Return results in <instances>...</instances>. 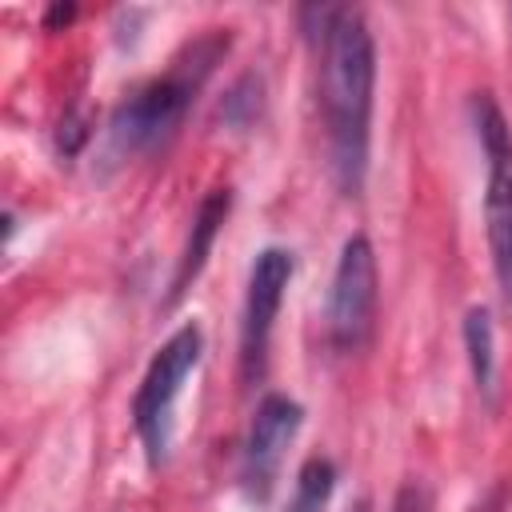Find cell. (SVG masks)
<instances>
[{"label": "cell", "instance_id": "1", "mask_svg": "<svg viewBox=\"0 0 512 512\" xmlns=\"http://www.w3.org/2000/svg\"><path fill=\"white\" fill-rule=\"evenodd\" d=\"M376 88V44L360 12L336 8L320 36V108L328 128V156L336 184L356 196L368 172V128Z\"/></svg>", "mask_w": 512, "mask_h": 512}, {"label": "cell", "instance_id": "2", "mask_svg": "<svg viewBox=\"0 0 512 512\" xmlns=\"http://www.w3.org/2000/svg\"><path fill=\"white\" fill-rule=\"evenodd\" d=\"M220 52V40L212 48H192L188 60H180V68H172L164 80H152L148 88H140L136 96H128L112 124H108V144L116 156H136V152H148L156 148L160 140L172 136V128L180 124L192 92L200 88L204 72L212 68Z\"/></svg>", "mask_w": 512, "mask_h": 512}, {"label": "cell", "instance_id": "3", "mask_svg": "<svg viewBox=\"0 0 512 512\" xmlns=\"http://www.w3.org/2000/svg\"><path fill=\"white\" fill-rule=\"evenodd\" d=\"M200 352H204V336L196 324H184L176 328L160 352L152 356L140 388H136V400H132V420H136V432L144 440V452L152 464H164L168 456V444H172V412H176V396L184 388V380L192 376V368L200 364Z\"/></svg>", "mask_w": 512, "mask_h": 512}, {"label": "cell", "instance_id": "4", "mask_svg": "<svg viewBox=\"0 0 512 512\" xmlns=\"http://www.w3.org/2000/svg\"><path fill=\"white\" fill-rule=\"evenodd\" d=\"M472 124H476V140H480L484 164H488L484 224H488L492 268H496L500 292L512 308V128L488 92L472 96Z\"/></svg>", "mask_w": 512, "mask_h": 512}, {"label": "cell", "instance_id": "5", "mask_svg": "<svg viewBox=\"0 0 512 512\" xmlns=\"http://www.w3.org/2000/svg\"><path fill=\"white\" fill-rule=\"evenodd\" d=\"M376 320V256L368 236H348L328 292V340L340 352H356L372 336Z\"/></svg>", "mask_w": 512, "mask_h": 512}, {"label": "cell", "instance_id": "6", "mask_svg": "<svg viewBox=\"0 0 512 512\" xmlns=\"http://www.w3.org/2000/svg\"><path fill=\"white\" fill-rule=\"evenodd\" d=\"M300 424H304V408L296 400H288V396H264L260 400L256 420H252L248 440H244V456H240V480H244L252 500H268V492L280 476L284 452L296 440Z\"/></svg>", "mask_w": 512, "mask_h": 512}, {"label": "cell", "instance_id": "7", "mask_svg": "<svg viewBox=\"0 0 512 512\" xmlns=\"http://www.w3.org/2000/svg\"><path fill=\"white\" fill-rule=\"evenodd\" d=\"M292 280V252L284 248H264L252 260L248 272V296H244V320H240V356H244V372L260 376L264 368V352H268V336L284 300V288Z\"/></svg>", "mask_w": 512, "mask_h": 512}, {"label": "cell", "instance_id": "8", "mask_svg": "<svg viewBox=\"0 0 512 512\" xmlns=\"http://www.w3.org/2000/svg\"><path fill=\"white\" fill-rule=\"evenodd\" d=\"M228 204H232L228 188H216V192L200 204V212H196V220H192L188 248H184V256H180V272H176V280H172V292H176V296H180V292L188 288V280H196V272L204 268L208 248H212V240H216V232H220V224H224V216H228Z\"/></svg>", "mask_w": 512, "mask_h": 512}, {"label": "cell", "instance_id": "9", "mask_svg": "<svg viewBox=\"0 0 512 512\" xmlns=\"http://www.w3.org/2000/svg\"><path fill=\"white\" fill-rule=\"evenodd\" d=\"M464 348H468L476 392L492 404L496 400V332H492L488 308H468V316H464Z\"/></svg>", "mask_w": 512, "mask_h": 512}, {"label": "cell", "instance_id": "10", "mask_svg": "<svg viewBox=\"0 0 512 512\" xmlns=\"http://www.w3.org/2000/svg\"><path fill=\"white\" fill-rule=\"evenodd\" d=\"M332 488H336V468L332 460H308L300 468V480H296V496L288 504V512H324L328 500H332Z\"/></svg>", "mask_w": 512, "mask_h": 512}, {"label": "cell", "instance_id": "11", "mask_svg": "<svg viewBox=\"0 0 512 512\" xmlns=\"http://www.w3.org/2000/svg\"><path fill=\"white\" fill-rule=\"evenodd\" d=\"M496 508H500V488H496V492H492L488 500H480V504H476L472 512H496Z\"/></svg>", "mask_w": 512, "mask_h": 512}, {"label": "cell", "instance_id": "12", "mask_svg": "<svg viewBox=\"0 0 512 512\" xmlns=\"http://www.w3.org/2000/svg\"><path fill=\"white\" fill-rule=\"evenodd\" d=\"M352 512H368V504H364V500H360V504H356V508H352Z\"/></svg>", "mask_w": 512, "mask_h": 512}]
</instances>
